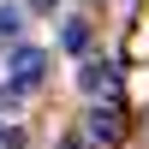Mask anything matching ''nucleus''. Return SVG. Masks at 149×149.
Wrapping results in <instances>:
<instances>
[{
    "instance_id": "obj_4",
    "label": "nucleus",
    "mask_w": 149,
    "mask_h": 149,
    "mask_svg": "<svg viewBox=\"0 0 149 149\" xmlns=\"http://www.w3.org/2000/svg\"><path fill=\"white\" fill-rule=\"evenodd\" d=\"M18 30H24V12L6 0V6H0V48H6V42H18Z\"/></svg>"
},
{
    "instance_id": "obj_6",
    "label": "nucleus",
    "mask_w": 149,
    "mask_h": 149,
    "mask_svg": "<svg viewBox=\"0 0 149 149\" xmlns=\"http://www.w3.org/2000/svg\"><path fill=\"white\" fill-rule=\"evenodd\" d=\"M60 149H84V137H66V143H60Z\"/></svg>"
},
{
    "instance_id": "obj_5",
    "label": "nucleus",
    "mask_w": 149,
    "mask_h": 149,
    "mask_svg": "<svg viewBox=\"0 0 149 149\" xmlns=\"http://www.w3.org/2000/svg\"><path fill=\"white\" fill-rule=\"evenodd\" d=\"M60 42H66V48H72V54H84V48H90V30H84V24H78V18H72V24H66V36H60Z\"/></svg>"
},
{
    "instance_id": "obj_3",
    "label": "nucleus",
    "mask_w": 149,
    "mask_h": 149,
    "mask_svg": "<svg viewBox=\"0 0 149 149\" xmlns=\"http://www.w3.org/2000/svg\"><path fill=\"white\" fill-rule=\"evenodd\" d=\"M84 137L113 143V137H119V113H113V107H90V119H84Z\"/></svg>"
},
{
    "instance_id": "obj_1",
    "label": "nucleus",
    "mask_w": 149,
    "mask_h": 149,
    "mask_svg": "<svg viewBox=\"0 0 149 149\" xmlns=\"http://www.w3.org/2000/svg\"><path fill=\"white\" fill-rule=\"evenodd\" d=\"M42 72H48V54H42V48H18V54H12V90H36Z\"/></svg>"
},
{
    "instance_id": "obj_2",
    "label": "nucleus",
    "mask_w": 149,
    "mask_h": 149,
    "mask_svg": "<svg viewBox=\"0 0 149 149\" xmlns=\"http://www.w3.org/2000/svg\"><path fill=\"white\" fill-rule=\"evenodd\" d=\"M78 90H84V95H113V90H119V72L107 66V60H84Z\"/></svg>"
}]
</instances>
